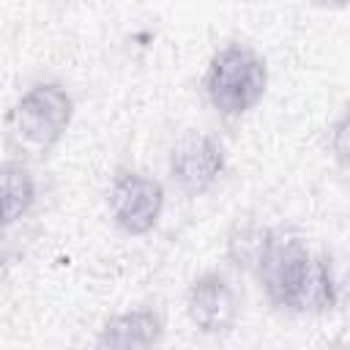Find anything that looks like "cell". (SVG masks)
I'll return each instance as SVG.
<instances>
[{
	"label": "cell",
	"instance_id": "30bf717a",
	"mask_svg": "<svg viewBox=\"0 0 350 350\" xmlns=\"http://www.w3.org/2000/svg\"><path fill=\"white\" fill-rule=\"evenodd\" d=\"M273 235H276V230L262 227V224H241V227H235L227 235V260L235 268L254 273L260 260H262V254L268 252Z\"/></svg>",
	"mask_w": 350,
	"mask_h": 350
},
{
	"label": "cell",
	"instance_id": "277c9868",
	"mask_svg": "<svg viewBox=\"0 0 350 350\" xmlns=\"http://www.w3.org/2000/svg\"><path fill=\"white\" fill-rule=\"evenodd\" d=\"M109 216L126 235H148L164 211V186L137 170H120L107 191Z\"/></svg>",
	"mask_w": 350,
	"mask_h": 350
},
{
	"label": "cell",
	"instance_id": "52a82bcc",
	"mask_svg": "<svg viewBox=\"0 0 350 350\" xmlns=\"http://www.w3.org/2000/svg\"><path fill=\"white\" fill-rule=\"evenodd\" d=\"M164 336V323L153 309H129L104 323L96 345L109 350H145L156 347Z\"/></svg>",
	"mask_w": 350,
	"mask_h": 350
},
{
	"label": "cell",
	"instance_id": "6da1fadb",
	"mask_svg": "<svg viewBox=\"0 0 350 350\" xmlns=\"http://www.w3.org/2000/svg\"><path fill=\"white\" fill-rule=\"evenodd\" d=\"M202 88L221 118H241L252 112L268 90L265 57L246 44H227L211 57Z\"/></svg>",
	"mask_w": 350,
	"mask_h": 350
},
{
	"label": "cell",
	"instance_id": "9c48e42d",
	"mask_svg": "<svg viewBox=\"0 0 350 350\" xmlns=\"http://www.w3.org/2000/svg\"><path fill=\"white\" fill-rule=\"evenodd\" d=\"M336 306V284L331 273V262L323 254H314L312 268L306 273V282L295 298L293 312L295 314H320Z\"/></svg>",
	"mask_w": 350,
	"mask_h": 350
},
{
	"label": "cell",
	"instance_id": "7c38bea8",
	"mask_svg": "<svg viewBox=\"0 0 350 350\" xmlns=\"http://www.w3.org/2000/svg\"><path fill=\"white\" fill-rule=\"evenodd\" d=\"M314 3L328 5V8H347V5H350V0H314Z\"/></svg>",
	"mask_w": 350,
	"mask_h": 350
},
{
	"label": "cell",
	"instance_id": "ba28073f",
	"mask_svg": "<svg viewBox=\"0 0 350 350\" xmlns=\"http://www.w3.org/2000/svg\"><path fill=\"white\" fill-rule=\"evenodd\" d=\"M38 200L36 178L30 167L19 159H5L0 164V202H3V227H14L22 221Z\"/></svg>",
	"mask_w": 350,
	"mask_h": 350
},
{
	"label": "cell",
	"instance_id": "8992f818",
	"mask_svg": "<svg viewBox=\"0 0 350 350\" xmlns=\"http://www.w3.org/2000/svg\"><path fill=\"white\" fill-rule=\"evenodd\" d=\"M186 314L200 334L219 336V334L232 331V325L241 314V301L224 273L208 271L189 284Z\"/></svg>",
	"mask_w": 350,
	"mask_h": 350
},
{
	"label": "cell",
	"instance_id": "5b68a950",
	"mask_svg": "<svg viewBox=\"0 0 350 350\" xmlns=\"http://www.w3.org/2000/svg\"><path fill=\"white\" fill-rule=\"evenodd\" d=\"M224 172V148L202 131H189L175 139L167 156V175L172 186L189 197H200L216 186Z\"/></svg>",
	"mask_w": 350,
	"mask_h": 350
},
{
	"label": "cell",
	"instance_id": "8fae6325",
	"mask_svg": "<svg viewBox=\"0 0 350 350\" xmlns=\"http://www.w3.org/2000/svg\"><path fill=\"white\" fill-rule=\"evenodd\" d=\"M328 148H331V156L336 164L350 167V107L336 118V123L331 129Z\"/></svg>",
	"mask_w": 350,
	"mask_h": 350
},
{
	"label": "cell",
	"instance_id": "7a4b0ae2",
	"mask_svg": "<svg viewBox=\"0 0 350 350\" xmlns=\"http://www.w3.org/2000/svg\"><path fill=\"white\" fill-rule=\"evenodd\" d=\"M74 120V98L60 82H36L8 112V139L27 153L52 150Z\"/></svg>",
	"mask_w": 350,
	"mask_h": 350
},
{
	"label": "cell",
	"instance_id": "3957f363",
	"mask_svg": "<svg viewBox=\"0 0 350 350\" xmlns=\"http://www.w3.org/2000/svg\"><path fill=\"white\" fill-rule=\"evenodd\" d=\"M314 254L309 252L306 241L298 235H282L276 232L268 252L262 254L254 276L265 293V298L271 301V306L293 312L295 298L306 282V273L312 268Z\"/></svg>",
	"mask_w": 350,
	"mask_h": 350
}]
</instances>
